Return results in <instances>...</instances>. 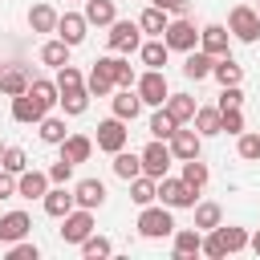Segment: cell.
I'll return each instance as SVG.
<instances>
[{"label":"cell","instance_id":"obj_47","mask_svg":"<svg viewBox=\"0 0 260 260\" xmlns=\"http://www.w3.org/2000/svg\"><path fill=\"white\" fill-rule=\"evenodd\" d=\"M37 256H41V248L28 244V236L16 240V244H8V260H37Z\"/></svg>","mask_w":260,"mask_h":260},{"label":"cell","instance_id":"obj_17","mask_svg":"<svg viewBox=\"0 0 260 260\" xmlns=\"http://www.w3.org/2000/svg\"><path fill=\"white\" fill-rule=\"evenodd\" d=\"M45 191H49V175L45 171H20L16 175V195L20 199H45Z\"/></svg>","mask_w":260,"mask_h":260},{"label":"cell","instance_id":"obj_51","mask_svg":"<svg viewBox=\"0 0 260 260\" xmlns=\"http://www.w3.org/2000/svg\"><path fill=\"white\" fill-rule=\"evenodd\" d=\"M154 8H162V12H187V4L191 0H150Z\"/></svg>","mask_w":260,"mask_h":260},{"label":"cell","instance_id":"obj_1","mask_svg":"<svg viewBox=\"0 0 260 260\" xmlns=\"http://www.w3.org/2000/svg\"><path fill=\"white\" fill-rule=\"evenodd\" d=\"M175 232V219H171V207L167 203H146L142 211H138V236H146V240H167Z\"/></svg>","mask_w":260,"mask_h":260},{"label":"cell","instance_id":"obj_46","mask_svg":"<svg viewBox=\"0 0 260 260\" xmlns=\"http://www.w3.org/2000/svg\"><path fill=\"white\" fill-rule=\"evenodd\" d=\"M73 85H85L81 69H77V65H61V69H57V93H61V89H73Z\"/></svg>","mask_w":260,"mask_h":260},{"label":"cell","instance_id":"obj_24","mask_svg":"<svg viewBox=\"0 0 260 260\" xmlns=\"http://www.w3.org/2000/svg\"><path fill=\"white\" fill-rule=\"evenodd\" d=\"M24 89H28V73L20 65H0V93L4 98H16Z\"/></svg>","mask_w":260,"mask_h":260},{"label":"cell","instance_id":"obj_41","mask_svg":"<svg viewBox=\"0 0 260 260\" xmlns=\"http://www.w3.org/2000/svg\"><path fill=\"white\" fill-rule=\"evenodd\" d=\"M28 167V154L20 150V146H4L0 150V171H8V175H20Z\"/></svg>","mask_w":260,"mask_h":260},{"label":"cell","instance_id":"obj_23","mask_svg":"<svg viewBox=\"0 0 260 260\" xmlns=\"http://www.w3.org/2000/svg\"><path fill=\"white\" fill-rule=\"evenodd\" d=\"M171 236H175V260L195 256V252H199V244H203V232H199V228H175Z\"/></svg>","mask_w":260,"mask_h":260},{"label":"cell","instance_id":"obj_53","mask_svg":"<svg viewBox=\"0 0 260 260\" xmlns=\"http://www.w3.org/2000/svg\"><path fill=\"white\" fill-rule=\"evenodd\" d=\"M256 16H260V0H256Z\"/></svg>","mask_w":260,"mask_h":260},{"label":"cell","instance_id":"obj_26","mask_svg":"<svg viewBox=\"0 0 260 260\" xmlns=\"http://www.w3.org/2000/svg\"><path fill=\"white\" fill-rule=\"evenodd\" d=\"M138 110H142V98L134 93V85L114 93V118H122V122H134V118H138Z\"/></svg>","mask_w":260,"mask_h":260},{"label":"cell","instance_id":"obj_39","mask_svg":"<svg viewBox=\"0 0 260 260\" xmlns=\"http://www.w3.org/2000/svg\"><path fill=\"white\" fill-rule=\"evenodd\" d=\"M175 126H179V122H175V118L167 114V106H154V114H150V134L167 142V138L175 134Z\"/></svg>","mask_w":260,"mask_h":260},{"label":"cell","instance_id":"obj_11","mask_svg":"<svg viewBox=\"0 0 260 260\" xmlns=\"http://www.w3.org/2000/svg\"><path fill=\"white\" fill-rule=\"evenodd\" d=\"M85 32H89V20H85L81 12H61V16H57V37H61L69 49H77V45L85 41Z\"/></svg>","mask_w":260,"mask_h":260},{"label":"cell","instance_id":"obj_12","mask_svg":"<svg viewBox=\"0 0 260 260\" xmlns=\"http://www.w3.org/2000/svg\"><path fill=\"white\" fill-rule=\"evenodd\" d=\"M199 49L211 53V57L232 53V32H228V24H203V28H199Z\"/></svg>","mask_w":260,"mask_h":260},{"label":"cell","instance_id":"obj_2","mask_svg":"<svg viewBox=\"0 0 260 260\" xmlns=\"http://www.w3.org/2000/svg\"><path fill=\"white\" fill-rule=\"evenodd\" d=\"M162 45H167L171 53H191V49L199 45V28H195L187 16L167 20V28H162Z\"/></svg>","mask_w":260,"mask_h":260},{"label":"cell","instance_id":"obj_9","mask_svg":"<svg viewBox=\"0 0 260 260\" xmlns=\"http://www.w3.org/2000/svg\"><path fill=\"white\" fill-rule=\"evenodd\" d=\"M85 89H89V98H106V93H114V53L93 61V69H89V77H85Z\"/></svg>","mask_w":260,"mask_h":260},{"label":"cell","instance_id":"obj_19","mask_svg":"<svg viewBox=\"0 0 260 260\" xmlns=\"http://www.w3.org/2000/svg\"><path fill=\"white\" fill-rule=\"evenodd\" d=\"M211 77H215L219 85H240V81H244V65H240L232 53H223V57H215V65H211Z\"/></svg>","mask_w":260,"mask_h":260},{"label":"cell","instance_id":"obj_49","mask_svg":"<svg viewBox=\"0 0 260 260\" xmlns=\"http://www.w3.org/2000/svg\"><path fill=\"white\" fill-rule=\"evenodd\" d=\"M232 106H244V89L240 85H223V93H219V110H232Z\"/></svg>","mask_w":260,"mask_h":260},{"label":"cell","instance_id":"obj_29","mask_svg":"<svg viewBox=\"0 0 260 260\" xmlns=\"http://www.w3.org/2000/svg\"><path fill=\"white\" fill-rule=\"evenodd\" d=\"M130 199H134L138 207L154 203V199H158V179H150V175H134V179H130Z\"/></svg>","mask_w":260,"mask_h":260},{"label":"cell","instance_id":"obj_27","mask_svg":"<svg viewBox=\"0 0 260 260\" xmlns=\"http://www.w3.org/2000/svg\"><path fill=\"white\" fill-rule=\"evenodd\" d=\"M162 106H167V114H171L179 126H187V122L195 118V98H191V93H167Z\"/></svg>","mask_w":260,"mask_h":260},{"label":"cell","instance_id":"obj_40","mask_svg":"<svg viewBox=\"0 0 260 260\" xmlns=\"http://www.w3.org/2000/svg\"><path fill=\"white\" fill-rule=\"evenodd\" d=\"M215 236H219V244H223V252H244L248 248V232L244 228H215Z\"/></svg>","mask_w":260,"mask_h":260},{"label":"cell","instance_id":"obj_16","mask_svg":"<svg viewBox=\"0 0 260 260\" xmlns=\"http://www.w3.org/2000/svg\"><path fill=\"white\" fill-rule=\"evenodd\" d=\"M41 203H45V211H49L53 219H61V215H69V211L77 207V203H73V191H69L65 183H49V191H45Z\"/></svg>","mask_w":260,"mask_h":260},{"label":"cell","instance_id":"obj_43","mask_svg":"<svg viewBox=\"0 0 260 260\" xmlns=\"http://www.w3.org/2000/svg\"><path fill=\"white\" fill-rule=\"evenodd\" d=\"M219 134H244V106L219 110Z\"/></svg>","mask_w":260,"mask_h":260},{"label":"cell","instance_id":"obj_50","mask_svg":"<svg viewBox=\"0 0 260 260\" xmlns=\"http://www.w3.org/2000/svg\"><path fill=\"white\" fill-rule=\"evenodd\" d=\"M8 195H16V175L0 171V199H8Z\"/></svg>","mask_w":260,"mask_h":260},{"label":"cell","instance_id":"obj_45","mask_svg":"<svg viewBox=\"0 0 260 260\" xmlns=\"http://www.w3.org/2000/svg\"><path fill=\"white\" fill-rule=\"evenodd\" d=\"M236 138H240V142H236L240 158H244V162H256V158H260V134H248V130H244V134H236Z\"/></svg>","mask_w":260,"mask_h":260},{"label":"cell","instance_id":"obj_25","mask_svg":"<svg viewBox=\"0 0 260 260\" xmlns=\"http://www.w3.org/2000/svg\"><path fill=\"white\" fill-rule=\"evenodd\" d=\"M57 16H61V12H57L53 4H32V8H28V28H32V32H57Z\"/></svg>","mask_w":260,"mask_h":260},{"label":"cell","instance_id":"obj_5","mask_svg":"<svg viewBox=\"0 0 260 260\" xmlns=\"http://www.w3.org/2000/svg\"><path fill=\"white\" fill-rule=\"evenodd\" d=\"M134 93L142 98V106H162L171 85H167V73L162 69H146L142 77H134Z\"/></svg>","mask_w":260,"mask_h":260},{"label":"cell","instance_id":"obj_3","mask_svg":"<svg viewBox=\"0 0 260 260\" xmlns=\"http://www.w3.org/2000/svg\"><path fill=\"white\" fill-rule=\"evenodd\" d=\"M195 199H199V191L187 179H171V175L158 179V203H167L171 211L175 207H195Z\"/></svg>","mask_w":260,"mask_h":260},{"label":"cell","instance_id":"obj_15","mask_svg":"<svg viewBox=\"0 0 260 260\" xmlns=\"http://www.w3.org/2000/svg\"><path fill=\"white\" fill-rule=\"evenodd\" d=\"M45 114H49V110H45V106H41V102H37V98H32L28 89L12 98V122H24V126H37V122H41Z\"/></svg>","mask_w":260,"mask_h":260},{"label":"cell","instance_id":"obj_4","mask_svg":"<svg viewBox=\"0 0 260 260\" xmlns=\"http://www.w3.org/2000/svg\"><path fill=\"white\" fill-rule=\"evenodd\" d=\"M228 32H232L236 41L252 45V41L260 37V16H256V8H252V4H236V8L228 12Z\"/></svg>","mask_w":260,"mask_h":260},{"label":"cell","instance_id":"obj_8","mask_svg":"<svg viewBox=\"0 0 260 260\" xmlns=\"http://www.w3.org/2000/svg\"><path fill=\"white\" fill-rule=\"evenodd\" d=\"M93 232V211L89 207H73L69 215H61V240L65 244H81Z\"/></svg>","mask_w":260,"mask_h":260},{"label":"cell","instance_id":"obj_20","mask_svg":"<svg viewBox=\"0 0 260 260\" xmlns=\"http://www.w3.org/2000/svg\"><path fill=\"white\" fill-rule=\"evenodd\" d=\"M57 106H61V114L77 118V114H85V110H89V89H85V85L61 89V93H57Z\"/></svg>","mask_w":260,"mask_h":260},{"label":"cell","instance_id":"obj_37","mask_svg":"<svg viewBox=\"0 0 260 260\" xmlns=\"http://www.w3.org/2000/svg\"><path fill=\"white\" fill-rule=\"evenodd\" d=\"M167 20H171V12H162V8H154V4H150V8L138 16V28H142V32H150V37H162Z\"/></svg>","mask_w":260,"mask_h":260},{"label":"cell","instance_id":"obj_42","mask_svg":"<svg viewBox=\"0 0 260 260\" xmlns=\"http://www.w3.org/2000/svg\"><path fill=\"white\" fill-rule=\"evenodd\" d=\"M134 77H138V73H134V65H130L122 53H114V89H130V85H134Z\"/></svg>","mask_w":260,"mask_h":260},{"label":"cell","instance_id":"obj_14","mask_svg":"<svg viewBox=\"0 0 260 260\" xmlns=\"http://www.w3.org/2000/svg\"><path fill=\"white\" fill-rule=\"evenodd\" d=\"M28 232H32L28 211H4V215H0V244H16V240H24Z\"/></svg>","mask_w":260,"mask_h":260},{"label":"cell","instance_id":"obj_18","mask_svg":"<svg viewBox=\"0 0 260 260\" xmlns=\"http://www.w3.org/2000/svg\"><path fill=\"white\" fill-rule=\"evenodd\" d=\"M73 203H77V207H89V211L102 207V203H106V183H102V179H81V183L73 187Z\"/></svg>","mask_w":260,"mask_h":260},{"label":"cell","instance_id":"obj_7","mask_svg":"<svg viewBox=\"0 0 260 260\" xmlns=\"http://www.w3.org/2000/svg\"><path fill=\"white\" fill-rule=\"evenodd\" d=\"M138 45H142V28H138V20H114L110 24V53H138Z\"/></svg>","mask_w":260,"mask_h":260},{"label":"cell","instance_id":"obj_52","mask_svg":"<svg viewBox=\"0 0 260 260\" xmlns=\"http://www.w3.org/2000/svg\"><path fill=\"white\" fill-rule=\"evenodd\" d=\"M248 248H252V252L260 256V232H252V236H248Z\"/></svg>","mask_w":260,"mask_h":260},{"label":"cell","instance_id":"obj_38","mask_svg":"<svg viewBox=\"0 0 260 260\" xmlns=\"http://www.w3.org/2000/svg\"><path fill=\"white\" fill-rule=\"evenodd\" d=\"M77 248H81V256H85V260H106V256L114 252V244H110L106 236H93V232H89V236H85Z\"/></svg>","mask_w":260,"mask_h":260},{"label":"cell","instance_id":"obj_36","mask_svg":"<svg viewBox=\"0 0 260 260\" xmlns=\"http://www.w3.org/2000/svg\"><path fill=\"white\" fill-rule=\"evenodd\" d=\"M223 223V207L219 203H195V228L199 232H211Z\"/></svg>","mask_w":260,"mask_h":260},{"label":"cell","instance_id":"obj_33","mask_svg":"<svg viewBox=\"0 0 260 260\" xmlns=\"http://www.w3.org/2000/svg\"><path fill=\"white\" fill-rule=\"evenodd\" d=\"M41 65H53V69H61V65H69V45L57 37V41H45L41 45Z\"/></svg>","mask_w":260,"mask_h":260},{"label":"cell","instance_id":"obj_48","mask_svg":"<svg viewBox=\"0 0 260 260\" xmlns=\"http://www.w3.org/2000/svg\"><path fill=\"white\" fill-rule=\"evenodd\" d=\"M45 175H49V183H69V179H73V162H69V158H57Z\"/></svg>","mask_w":260,"mask_h":260},{"label":"cell","instance_id":"obj_34","mask_svg":"<svg viewBox=\"0 0 260 260\" xmlns=\"http://www.w3.org/2000/svg\"><path fill=\"white\" fill-rule=\"evenodd\" d=\"M28 93H32L45 110L57 106V81H49V77H28Z\"/></svg>","mask_w":260,"mask_h":260},{"label":"cell","instance_id":"obj_30","mask_svg":"<svg viewBox=\"0 0 260 260\" xmlns=\"http://www.w3.org/2000/svg\"><path fill=\"white\" fill-rule=\"evenodd\" d=\"M138 57H142V65H146V69H162V65H167V57H171V49L162 45V37H154V41L138 45Z\"/></svg>","mask_w":260,"mask_h":260},{"label":"cell","instance_id":"obj_28","mask_svg":"<svg viewBox=\"0 0 260 260\" xmlns=\"http://www.w3.org/2000/svg\"><path fill=\"white\" fill-rule=\"evenodd\" d=\"M89 24H98V28H110L114 20H118V12H114V0H85V12H81Z\"/></svg>","mask_w":260,"mask_h":260},{"label":"cell","instance_id":"obj_32","mask_svg":"<svg viewBox=\"0 0 260 260\" xmlns=\"http://www.w3.org/2000/svg\"><path fill=\"white\" fill-rule=\"evenodd\" d=\"M114 175H118V179H126V183H130V179H134V175H142V158H138V154H134V150H126V146H122V150H118V154H114Z\"/></svg>","mask_w":260,"mask_h":260},{"label":"cell","instance_id":"obj_13","mask_svg":"<svg viewBox=\"0 0 260 260\" xmlns=\"http://www.w3.org/2000/svg\"><path fill=\"white\" fill-rule=\"evenodd\" d=\"M167 146H171V154L183 162V158H199L203 138H199V130H183V126H175V134L167 138Z\"/></svg>","mask_w":260,"mask_h":260},{"label":"cell","instance_id":"obj_21","mask_svg":"<svg viewBox=\"0 0 260 260\" xmlns=\"http://www.w3.org/2000/svg\"><path fill=\"white\" fill-rule=\"evenodd\" d=\"M89 154H93V138H85V134H65L61 158H69V162L77 167V162H89Z\"/></svg>","mask_w":260,"mask_h":260},{"label":"cell","instance_id":"obj_22","mask_svg":"<svg viewBox=\"0 0 260 260\" xmlns=\"http://www.w3.org/2000/svg\"><path fill=\"white\" fill-rule=\"evenodd\" d=\"M211 65H215V57H211V53H203V49H191V53H187V61H183V77H191V81H203V77H211Z\"/></svg>","mask_w":260,"mask_h":260},{"label":"cell","instance_id":"obj_35","mask_svg":"<svg viewBox=\"0 0 260 260\" xmlns=\"http://www.w3.org/2000/svg\"><path fill=\"white\" fill-rule=\"evenodd\" d=\"M37 130H41V142H49V146H61L65 134H69V130H65V118H49V114L37 122Z\"/></svg>","mask_w":260,"mask_h":260},{"label":"cell","instance_id":"obj_31","mask_svg":"<svg viewBox=\"0 0 260 260\" xmlns=\"http://www.w3.org/2000/svg\"><path fill=\"white\" fill-rule=\"evenodd\" d=\"M195 130H199V138H211V134H219V106H195Z\"/></svg>","mask_w":260,"mask_h":260},{"label":"cell","instance_id":"obj_44","mask_svg":"<svg viewBox=\"0 0 260 260\" xmlns=\"http://www.w3.org/2000/svg\"><path fill=\"white\" fill-rule=\"evenodd\" d=\"M179 179H187V183L199 191V187L207 183V167H203L199 158H183V175H179Z\"/></svg>","mask_w":260,"mask_h":260},{"label":"cell","instance_id":"obj_10","mask_svg":"<svg viewBox=\"0 0 260 260\" xmlns=\"http://www.w3.org/2000/svg\"><path fill=\"white\" fill-rule=\"evenodd\" d=\"M126 138H130V130H126L122 118H106V122H98V150L118 154V150L126 146Z\"/></svg>","mask_w":260,"mask_h":260},{"label":"cell","instance_id":"obj_54","mask_svg":"<svg viewBox=\"0 0 260 260\" xmlns=\"http://www.w3.org/2000/svg\"><path fill=\"white\" fill-rule=\"evenodd\" d=\"M0 150H4V142H0Z\"/></svg>","mask_w":260,"mask_h":260},{"label":"cell","instance_id":"obj_6","mask_svg":"<svg viewBox=\"0 0 260 260\" xmlns=\"http://www.w3.org/2000/svg\"><path fill=\"white\" fill-rule=\"evenodd\" d=\"M138 158H142V175H150V179H162V175L171 171V162H175V154H171V146H167L162 138L146 142Z\"/></svg>","mask_w":260,"mask_h":260}]
</instances>
